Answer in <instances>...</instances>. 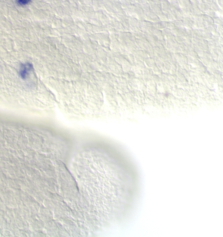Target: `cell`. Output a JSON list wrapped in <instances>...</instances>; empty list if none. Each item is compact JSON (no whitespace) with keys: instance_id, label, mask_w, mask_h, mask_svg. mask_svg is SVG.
Instances as JSON below:
<instances>
[{"instance_id":"6da1fadb","label":"cell","mask_w":223,"mask_h":237,"mask_svg":"<svg viewBox=\"0 0 223 237\" xmlns=\"http://www.w3.org/2000/svg\"><path fill=\"white\" fill-rule=\"evenodd\" d=\"M17 74L23 81H28L34 74V67L31 63L24 61L19 64L17 69Z\"/></svg>"},{"instance_id":"7a4b0ae2","label":"cell","mask_w":223,"mask_h":237,"mask_svg":"<svg viewBox=\"0 0 223 237\" xmlns=\"http://www.w3.org/2000/svg\"><path fill=\"white\" fill-rule=\"evenodd\" d=\"M14 2L17 6L20 7H25L26 6H28L31 3L32 0H14Z\"/></svg>"},{"instance_id":"3957f363","label":"cell","mask_w":223,"mask_h":237,"mask_svg":"<svg viewBox=\"0 0 223 237\" xmlns=\"http://www.w3.org/2000/svg\"><path fill=\"white\" fill-rule=\"evenodd\" d=\"M198 7H199L200 9L201 10L202 13V14H205L206 11L208 10L209 9H210V4L208 3H206L205 2H200L199 4H198Z\"/></svg>"},{"instance_id":"277c9868","label":"cell","mask_w":223,"mask_h":237,"mask_svg":"<svg viewBox=\"0 0 223 237\" xmlns=\"http://www.w3.org/2000/svg\"><path fill=\"white\" fill-rule=\"evenodd\" d=\"M202 16L203 20H204V22L206 27L214 23L213 22V18L209 16V15H206V14H202ZM206 27H205V28H206Z\"/></svg>"},{"instance_id":"5b68a950","label":"cell","mask_w":223,"mask_h":237,"mask_svg":"<svg viewBox=\"0 0 223 237\" xmlns=\"http://www.w3.org/2000/svg\"><path fill=\"white\" fill-rule=\"evenodd\" d=\"M185 24L188 28L192 29L194 28V16L187 17L185 19Z\"/></svg>"},{"instance_id":"8992f818","label":"cell","mask_w":223,"mask_h":237,"mask_svg":"<svg viewBox=\"0 0 223 237\" xmlns=\"http://www.w3.org/2000/svg\"><path fill=\"white\" fill-rule=\"evenodd\" d=\"M210 7H211V9H213L214 11H215L216 13H218L221 10V9L219 7V5L217 3V0H212L211 1V2L210 3Z\"/></svg>"},{"instance_id":"52a82bcc","label":"cell","mask_w":223,"mask_h":237,"mask_svg":"<svg viewBox=\"0 0 223 237\" xmlns=\"http://www.w3.org/2000/svg\"><path fill=\"white\" fill-rule=\"evenodd\" d=\"M191 9V12H192V14L193 16L198 15H201V14H202V13L201 10L200 9L199 7H198V5L192 4Z\"/></svg>"},{"instance_id":"ba28073f","label":"cell","mask_w":223,"mask_h":237,"mask_svg":"<svg viewBox=\"0 0 223 237\" xmlns=\"http://www.w3.org/2000/svg\"><path fill=\"white\" fill-rule=\"evenodd\" d=\"M212 36H213L212 33L207 28H205L203 30V38L205 39H207V40H209L210 38H211Z\"/></svg>"},{"instance_id":"9c48e42d","label":"cell","mask_w":223,"mask_h":237,"mask_svg":"<svg viewBox=\"0 0 223 237\" xmlns=\"http://www.w3.org/2000/svg\"><path fill=\"white\" fill-rule=\"evenodd\" d=\"M213 22L214 24H217V25H220V24H223V16H217L213 18Z\"/></svg>"},{"instance_id":"30bf717a","label":"cell","mask_w":223,"mask_h":237,"mask_svg":"<svg viewBox=\"0 0 223 237\" xmlns=\"http://www.w3.org/2000/svg\"><path fill=\"white\" fill-rule=\"evenodd\" d=\"M189 54L191 57H192V58H194V59H200V57L198 56V53H197V52L195 51L194 49H192L191 51H189Z\"/></svg>"},{"instance_id":"8fae6325","label":"cell","mask_w":223,"mask_h":237,"mask_svg":"<svg viewBox=\"0 0 223 237\" xmlns=\"http://www.w3.org/2000/svg\"><path fill=\"white\" fill-rule=\"evenodd\" d=\"M209 65L211 67V68L213 69H219V64L216 60H214L213 59H211L210 60Z\"/></svg>"},{"instance_id":"7c38bea8","label":"cell","mask_w":223,"mask_h":237,"mask_svg":"<svg viewBox=\"0 0 223 237\" xmlns=\"http://www.w3.org/2000/svg\"><path fill=\"white\" fill-rule=\"evenodd\" d=\"M205 14H206V15H209V16H211V17H212V18H214V17H215V16H217V13H216L215 11H214V10H213L212 9H211V8H210V9H209L208 10H207V11H206Z\"/></svg>"},{"instance_id":"4fadbf2b","label":"cell","mask_w":223,"mask_h":237,"mask_svg":"<svg viewBox=\"0 0 223 237\" xmlns=\"http://www.w3.org/2000/svg\"><path fill=\"white\" fill-rule=\"evenodd\" d=\"M200 59H201V61L203 63L204 65L205 66H207V65H209V62L210 60L211 59H209V58H205V57H202V58H200Z\"/></svg>"},{"instance_id":"5bb4252c","label":"cell","mask_w":223,"mask_h":237,"mask_svg":"<svg viewBox=\"0 0 223 237\" xmlns=\"http://www.w3.org/2000/svg\"><path fill=\"white\" fill-rule=\"evenodd\" d=\"M206 28H207L208 29V30H209V31H211V33L213 32L214 31H216V30H217V24H214V23H213V24H211V25L208 26H207Z\"/></svg>"},{"instance_id":"9a60e30c","label":"cell","mask_w":223,"mask_h":237,"mask_svg":"<svg viewBox=\"0 0 223 237\" xmlns=\"http://www.w3.org/2000/svg\"><path fill=\"white\" fill-rule=\"evenodd\" d=\"M211 58H212V59H214V60L217 61L219 58V54L217 53V52H211Z\"/></svg>"},{"instance_id":"2e32d148","label":"cell","mask_w":223,"mask_h":237,"mask_svg":"<svg viewBox=\"0 0 223 237\" xmlns=\"http://www.w3.org/2000/svg\"><path fill=\"white\" fill-rule=\"evenodd\" d=\"M217 31H219L220 34H221V33H223V24L217 25Z\"/></svg>"},{"instance_id":"e0dca14e","label":"cell","mask_w":223,"mask_h":237,"mask_svg":"<svg viewBox=\"0 0 223 237\" xmlns=\"http://www.w3.org/2000/svg\"><path fill=\"white\" fill-rule=\"evenodd\" d=\"M212 35H213L214 37H220V33L219 32V31L216 30V31H214L213 32H212Z\"/></svg>"},{"instance_id":"ac0fdd59","label":"cell","mask_w":223,"mask_h":237,"mask_svg":"<svg viewBox=\"0 0 223 237\" xmlns=\"http://www.w3.org/2000/svg\"><path fill=\"white\" fill-rule=\"evenodd\" d=\"M217 2L219 5V7L223 10V0H217Z\"/></svg>"},{"instance_id":"d6986e66","label":"cell","mask_w":223,"mask_h":237,"mask_svg":"<svg viewBox=\"0 0 223 237\" xmlns=\"http://www.w3.org/2000/svg\"><path fill=\"white\" fill-rule=\"evenodd\" d=\"M220 43L221 45H223V38L221 37H220Z\"/></svg>"},{"instance_id":"ffe728a7","label":"cell","mask_w":223,"mask_h":237,"mask_svg":"<svg viewBox=\"0 0 223 237\" xmlns=\"http://www.w3.org/2000/svg\"><path fill=\"white\" fill-rule=\"evenodd\" d=\"M211 1H212V0H204V2H206V3H209V4H210V3L211 2Z\"/></svg>"},{"instance_id":"44dd1931","label":"cell","mask_w":223,"mask_h":237,"mask_svg":"<svg viewBox=\"0 0 223 237\" xmlns=\"http://www.w3.org/2000/svg\"><path fill=\"white\" fill-rule=\"evenodd\" d=\"M198 1L199 2V3H200V2H204V0H198Z\"/></svg>"},{"instance_id":"7402d4cb","label":"cell","mask_w":223,"mask_h":237,"mask_svg":"<svg viewBox=\"0 0 223 237\" xmlns=\"http://www.w3.org/2000/svg\"><path fill=\"white\" fill-rule=\"evenodd\" d=\"M221 48H222V51H223V45H221Z\"/></svg>"},{"instance_id":"603a6c76","label":"cell","mask_w":223,"mask_h":237,"mask_svg":"<svg viewBox=\"0 0 223 237\" xmlns=\"http://www.w3.org/2000/svg\"><path fill=\"white\" fill-rule=\"evenodd\" d=\"M220 37L223 38V33H221V34H220Z\"/></svg>"}]
</instances>
